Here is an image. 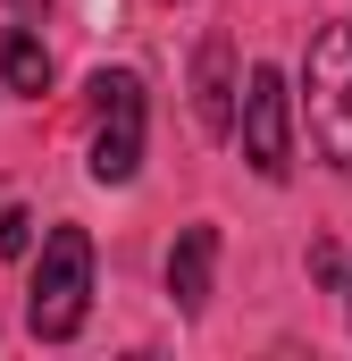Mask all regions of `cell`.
Segmentation results:
<instances>
[{"instance_id":"obj_8","label":"cell","mask_w":352,"mask_h":361,"mask_svg":"<svg viewBox=\"0 0 352 361\" xmlns=\"http://www.w3.org/2000/svg\"><path fill=\"white\" fill-rule=\"evenodd\" d=\"M0 252H34V219L25 210H0Z\"/></svg>"},{"instance_id":"obj_10","label":"cell","mask_w":352,"mask_h":361,"mask_svg":"<svg viewBox=\"0 0 352 361\" xmlns=\"http://www.w3.org/2000/svg\"><path fill=\"white\" fill-rule=\"evenodd\" d=\"M25 8H42V0H25Z\"/></svg>"},{"instance_id":"obj_5","label":"cell","mask_w":352,"mask_h":361,"mask_svg":"<svg viewBox=\"0 0 352 361\" xmlns=\"http://www.w3.org/2000/svg\"><path fill=\"white\" fill-rule=\"evenodd\" d=\"M193 118L201 135H235V42L227 34H210L193 59Z\"/></svg>"},{"instance_id":"obj_9","label":"cell","mask_w":352,"mask_h":361,"mask_svg":"<svg viewBox=\"0 0 352 361\" xmlns=\"http://www.w3.org/2000/svg\"><path fill=\"white\" fill-rule=\"evenodd\" d=\"M344 302H352V277H344Z\"/></svg>"},{"instance_id":"obj_7","label":"cell","mask_w":352,"mask_h":361,"mask_svg":"<svg viewBox=\"0 0 352 361\" xmlns=\"http://www.w3.org/2000/svg\"><path fill=\"white\" fill-rule=\"evenodd\" d=\"M0 76H8V92H51V51H42V34L34 25H8V42H0Z\"/></svg>"},{"instance_id":"obj_2","label":"cell","mask_w":352,"mask_h":361,"mask_svg":"<svg viewBox=\"0 0 352 361\" xmlns=\"http://www.w3.org/2000/svg\"><path fill=\"white\" fill-rule=\"evenodd\" d=\"M302 109H310V143L319 160L352 177V25H319L310 34V68H302Z\"/></svg>"},{"instance_id":"obj_6","label":"cell","mask_w":352,"mask_h":361,"mask_svg":"<svg viewBox=\"0 0 352 361\" xmlns=\"http://www.w3.org/2000/svg\"><path fill=\"white\" fill-rule=\"evenodd\" d=\"M210 277H218V227H184L176 252H168V294H176L184 319L210 302Z\"/></svg>"},{"instance_id":"obj_4","label":"cell","mask_w":352,"mask_h":361,"mask_svg":"<svg viewBox=\"0 0 352 361\" xmlns=\"http://www.w3.org/2000/svg\"><path fill=\"white\" fill-rule=\"evenodd\" d=\"M235 135H244V160H252L268 185L294 177V92H285L277 68H252L244 109H235Z\"/></svg>"},{"instance_id":"obj_3","label":"cell","mask_w":352,"mask_h":361,"mask_svg":"<svg viewBox=\"0 0 352 361\" xmlns=\"http://www.w3.org/2000/svg\"><path fill=\"white\" fill-rule=\"evenodd\" d=\"M92 109H101V126H92V177L134 185V169H143V76L134 68H101L92 76Z\"/></svg>"},{"instance_id":"obj_1","label":"cell","mask_w":352,"mask_h":361,"mask_svg":"<svg viewBox=\"0 0 352 361\" xmlns=\"http://www.w3.org/2000/svg\"><path fill=\"white\" fill-rule=\"evenodd\" d=\"M92 311V235L84 227H51L34 252V286H25V328L42 345H68Z\"/></svg>"}]
</instances>
